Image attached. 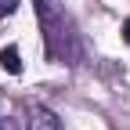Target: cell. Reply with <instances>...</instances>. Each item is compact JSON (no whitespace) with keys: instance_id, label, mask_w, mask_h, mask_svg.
<instances>
[{"instance_id":"6da1fadb","label":"cell","mask_w":130,"mask_h":130,"mask_svg":"<svg viewBox=\"0 0 130 130\" xmlns=\"http://www.w3.org/2000/svg\"><path fill=\"white\" fill-rule=\"evenodd\" d=\"M36 18H40V29H43L47 61L72 65L79 58V40H76V32H72V22L65 18V11L54 7V0H36Z\"/></svg>"},{"instance_id":"7a4b0ae2","label":"cell","mask_w":130,"mask_h":130,"mask_svg":"<svg viewBox=\"0 0 130 130\" xmlns=\"http://www.w3.org/2000/svg\"><path fill=\"white\" fill-rule=\"evenodd\" d=\"M25 130H61V119L47 105H29L25 108Z\"/></svg>"},{"instance_id":"3957f363","label":"cell","mask_w":130,"mask_h":130,"mask_svg":"<svg viewBox=\"0 0 130 130\" xmlns=\"http://www.w3.org/2000/svg\"><path fill=\"white\" fill-rule=\"evenodd\" d=\"M0 69L18 76L22 72V58H18V47H0Z\"/></svg>"},{"instance_id":"277c9868","label":"cell","mask_w":130,"mask_h":130,"mask_svg":"<svg viewBox=\"0 0 130 130\" xmlns=\"http://www.w3.org/2000/svg\"><path fill=\"white\" fill-rule=\"evenodd\" d=\"M18 4H22V0H0V14H11Z\"/></svg>"},{"instance_id":"5b68a950","label":"cell","mask_w":130,"mask_h":130,"mask_svg":"<svg viewBox=\"0 0 130 130\" xmlns=\"http://www.w3.org/2000/svg\"><path fill=\"white\" fill-rule=\"evenodd\" d=\"M0 130H18V123H14V119H4V116H0Z\"/></svg>"},{"instance_id":"8992f818","label":"cell","mask_w":130,"mask_h":130,"mask_svg":"<svg viewBox=\"0 0 130 130\" xmlns=\"http://www.w3.org/2000/svg\"><path fill=\"white\" fill-rule=\"evenodd\" d=\"M123 40H126V47H130V18L123 22Z\"/></svg>"}]
</instances>
